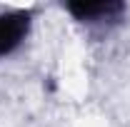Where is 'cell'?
I'll use <instances>...</instances> for the list:
<instances>
[{
    "instance_id": "1",
    "label": "cell",
    "mask_w": 130,
    "mask_h": 127,
    "mask_svg": "<svg viewBox=\"0 0 130 127\" xmlns=\"http://www.w3.org/2000/svg\"><path fill=\"white\" fill-rule=\"evenodd\" d=\"M28 28H30V13L25 10L0 13V57L10 55L25 40Z\"/></svg>"
},
{
    "instance_id": "2",
    "label": "cell",
    "mask_w": 130,
    "mask_h": 127,
    "mask_svg": "<svg viewBox=\"0 0 130 127\" xmlns=\"http://www.w3.org/2000/svg\"><path fill=\"white\" fill-rule=\"evenodd\" d=\"M70 13L78 20H88V23H100V20H115L125 8L120 3H73L68 5Z\"/></svg>"
}]
</instances>
